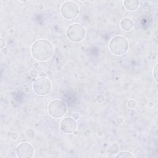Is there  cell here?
<instances>
[{
  "mask_svg": "<svg viewBox=\"0 0 158 158\" xmlns=\"http://www.w3.org/2000/svg\"><path fill=\"white\" fill-rule=\"evenodd\" d=\"M16 154L20 158H31L34 154V148L28 143H20L17 146Z\"/></svg>",
  "mask_w": 158,
  "mask_h": 158,
  "instance_id": "cell-7",
  "label": "cell"
},
{
  "mask_svg": "<svg viewBox=\"0 0 158 158\" xmlns=\"http://www.w3.org/2000/svg\"><path fill=\"white\" fill-rule=\"evenodd\" d=\"M86 29L80 23H73L67 29L66 35L67 38L73 43L82 41L86 36Z\"/></svg>",
  "mask_w": 158,
  "mask_h": 158,
  "instance_id": "cell-3",
  "label": "cell"
},
{
  "mask_svg": "<svg viewBox=\"0 0 158 158\" xmlns=\"http://www.w3.org/2000/svg\"><path fill=\"white\" fill-rule=\"evenodd\" d=\"M139 6V1L138 0H125L123 1V6L128 11L136 10Z\"/></svg>",
  "mask_w": 158,
  "mask_h": 158,
  "instance_id": "cell-10",
  "label": "cell"
},
{
  "mask_svg": "<svg viewBox=\"0 0 158 158\" xmlns=\"http://www.w3.org/2000/svg\"><path fill=\"white\" fill-rule=\"evenodd\" d=\"M33 90L38 96H45L52 89L51 81L46 77H39L36 78L32 85Z\"/></svg>",
  "mask_w": 158,
  "mask_h": 158,
  "instance_id": "cell-5",
  "label": "cell"
},
{
  "mask_svg": "<svg viewBox=\"0 0 158 158\" xmlns=\"http://www.w3.org/2000/svg\"><path fill=\"white\" fill-rule=\"evenodd\" d=\"M123 122V119L122 117H118L116 118V122L117 123H119V124H122Z\"/></svg>",
  "mask_w": 158,
  "mask_h": 158,
  "instance_id": "cell-18",
  "label": "cell"
},
{
  "mask_svg": "<svg viewBox=\"0 0 158 158\" xmlns=\"http://www.w3.org/2000/svg\"><path fill=\"white\" fill-rule=\"evenodd\" d=\"M120 27L122 30L125 31H131L134 27L133 21L130 18H124L120 22Z\"/></svg>",
  "mask_w": 158,
  "mask_h": 158,
  "instance_id": "cell-9",
  "label": "cell"
},
{
  "mask_svg": "<svg viewBox=\"0 0 158 158\" xmlns=\"http://www.w3.org/2000/svg\"><path fill=\"white\" fill-rule=\"evenodd\" d=\"M10 138L13 140H16L18 138V134L16 132H13L10 135Z\"/></svg>",
  "mask_w": 158,
  "mask_h": 158,
  "instance_id": "cell-16",
  "label": "cell"
},
{
  "mask_svg": "<svg viewBox=\"0 0 158 158\" xmlns=\"http://www.w3.org/2000/svg\"><path fill=\"white\" fill-rule=\"evenodd\" d=\"M73 118H74L75 120H77L79 118V114L77 113V112H75L72 114V117Z\"/></svg>",
  "mask_w": 158,
  "mask_h": 158,
  "instance_id": "cell-19",
  "label": "cell"
},
{
  "mask_svg": "<svg viewBox=\"0 0 158 158\" xmlns=\"http://www.w3.org/2000/svg\"><path fill=\"white\" fill-rule=\"evenodd\" d=\"M7 49L6 48H2L1 49V53L2 54H6L7 52Z\"/></svg>",
  "mask_w": 158,
  "mask_h": 158,
  "instance_id": "cell-20",
  "label": "cell"
},
{
  "mask_svg": "<svg viewBox=\"0 0 158 158\" xmlns=\"http://www.w3.org/2000/svg\"><path fill=\"white\" fill-rule=\"evenodd\" d=\"M115 157H123V158H129V157H135V156L130 152L127 151H120V152L117 153Z\"/></svg>",
  "mask_w": 158,
  "mask_h": 158,
  "instance_id": "cell-11",
  "label": "cell"
},
{
  "mask_svg": "<svg viewBox=\"0 0 158 158\" xmlns=\"http://www.w3.org/2000/svg\"><path fill=\"white\" fill-rule=\"evenodd\" d=\"M0 44L1 49L5 46V40L2 37L0 38Z\"/></svg>",
  "mask_w": 158,
  "mask_h": 158,
  "instance_id": "cell-17",
  "label": "cell"
},
{
  "mask_svg": "<svg viewBox=\"0 0 158 158\" xmlns=\"http://www.w3.org/2000/svg\"><path fill=\"white\" fill-rule=\"evenodd\" d=\"M53 53V45L47 40H37L31 47V54L33 57L38 61L44 62L50 59Z\"/></svg>",
  "mask_w": 158,
  "mask_h": 158,
  "instance_id": "cell-1",
  "label": "cell"
},
{
  "mask_svg": "<svg viewBox=\"0 0 158 158\" xmlns=\"http://www.w3.org/2000/svg\"><path fill=\"white\" fill-rule=\"evenodd\" d=\"M30 74L31 77L35 78V77H36L38 75V72L36 69H32L30 72Z\"/></svg>",
  "mask_w": 158,
  "mask_h": 158,
  "instance_id": "cell-15",
  "label": "cell"
},
{
  "mask_svg": "<svg viewBox=\"0 0 158 158\" xmlns=\"http://www.w3.org/2000/svg\"><path fill=\"white\" fill-rule=\"evenodd\" d=\"M105 100V96L103 94H99L96 96V101L99 103H102Z\"/></svg>",
  "mask_w": 158,
  "mask_h": 158,
  "instance_id": "cell-13",
  "label": "cell"
},
{
  "mask_svg": "<svg viewBox=\"0 0 158 158\" xmlns=\"http://www.w3.org/2000/svg\"><path fill=\"white\" fill-rule=\"evenodd\" d=\"M60 128L63 133L66 134H72L74 133L77 128L76 120L70 117H65L60 123Z\"/></svg>",
  "mask_w": 158,
  "mask_h": 158,
  "instance_id": "cell-8",
  "label": "cell"
},
{
  "mask_svg": "<svg viewBox=\"0 0 158 158\" xmlns=\"http://www.w3.org/2000/svg\"><path fill=\"white\" fill-rule=\"evenodd\" d=\"M153 77L156 82H157V64L156 65L153 70Z\"/></svg>",
  "mask_w": 158,
  "mask_h": 158,
  "instance_id": "cell-14",
  "label": "cell"
},
{
  "mask_svg": "<svg viewBox=\"0 0 158 158\" xmlns=\"http://www.w3.org/2000/svg\"><path fill=\"white\" fill-rule=\"evenodd\" d=\"M137 102L134 99H130L127 102V106L130 109H134L136 106Z\"/></svg>",
  "mask_w": 158,
  "mask_h": 158,
  "instance_id": "cell-12",
  "label": "cell"
},
{
  "mask_svg": "<svg viewBox=\"0 0 158 158\" xmlns=\"http://www.w3.org/2000/svg\"><path fill=\"white\" fill-rule=\"evenodd\" d=\"M67 110L65 102L60 99H55L51 101L48 106L49 114L53 118H61L66 114Z\"/></svg>",
  "mask_w": 158,
  "mask_h": 158,
  "instance_id": "cell-4",
  "label": "cell"
},
{
  "mask_svg": "<svg viewBox=\"0 0 158 158\" xmlns=\"http://www.w3.org/2000/svg\"><path fill=\"white\" fill-rule=\"evenodd\" d=\"M61 15L65 19L72 20L77 17L79 14V7L73 1H66L60 7Z\"/></svg>",
  "mask_w": 158,
  "mask_h": 158,
  "instance_id": "cell-6",
  "label": "cell"
},
{
  "mask_svg": "<svg viewBox=\"0 0 158 158\" xmlns=\"http://www.w3.org/2000/svg\"><path fill=\"white\" fill-rule=\"evenodd\" d=\"M129 43L123 36H116L112 38L109 43L110 51L116 56H122L128 50Z\"/></svg>",
  "mask_w": 158,
  "mask_h": 158,
  "instance_id": "cell-2",
  "label": "cell"
}]
</instances>
